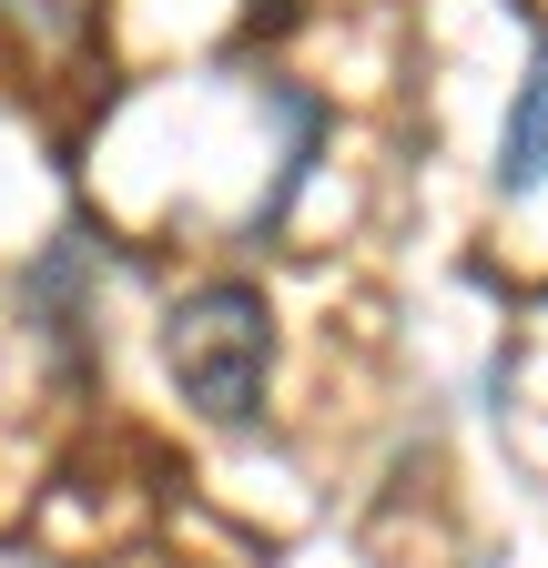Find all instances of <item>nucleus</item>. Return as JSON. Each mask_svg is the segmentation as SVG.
Instances as JSON below:
<instances>
[{
  "label": "nucleus",
  "instance_id": "nucleus-2",
  "mask_svg": "<svg viewBox=\"0 0 548 568\" xmlns=\"http://www.w3.org/2000/svg\"><path fill=\"white\" fill-rule=\"evenodd\" d=\"M92 284H102V264H92V244H82V234H61V244L21 274V295H31V315H41V335H51V345H72V325H82V305H92Z\"/></svg>",
  "mask_w": 548,
  "mask_h": 568
},
{
  "label": "nucleus",
  "instance_id": "nucleus-1",
  "mask_svg": "<svg viewBox=\"0 0 548 568\" xmlns=\"http://www.w3.org/2000/svg\"><path fill=\"white\" fill-rule=\"evenodd\" d=\"M163 366L173 386L214 416V426H244L254 396H264V366H274V315L254 284H203L163 315Z\"/></svg>",
  "mask_w": 548,
  "mask_h": 568
},
{
  "label": "nucleus",
  "instance_id": "nucleus-4",
  "mask_svg": "<svg viewBox=\"0 0 548 568\" xmlns=\"http://www.w3.org/2000/svg\"><path fill=\"white\" fill-rule=\"evenodd\" d=\"M295 21V0H254V31H285Z\"/></svg>",
  "mask_w": 548,
  "mask_h": 568
},
{
  "label": "nucleus",
  "instance_id": "nucleus-3",
  "mask_svg": "<svg viewBox=\"0 0 548 568\" xmlns=\"http://www.w3.org/2000/svg\"><path fill=\"white\" fill-rule=\"evenodd\" d=\"M548 183V41L528 61V82H518V112H508V142H498V193L528 203Z\"/></svg>",
  "mask_w": 548,
  "mask_h": 568
}]
</instances>
